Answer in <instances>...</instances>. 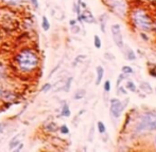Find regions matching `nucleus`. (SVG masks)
<instances>
[{
	"label": "nucleus",
	"instance_id": "obj_1",
	"mask_svg": "<svg viewBox=\"0 0 156 152\" xmlns=\"http://www.w3.org/2000/svg\"><path fill=\"white\" fill-rule=\"evenodd\" d=\"M15 61L21 72L30 73L36 70L39 63V58L35 52L29 49L20 51L15 57Z\"/></svg>",
	"mask_w": 156,
	"mask_h": 152
},
{
	"label": "nucleus",
	"instance_id": "obj_2",
	"mask_svg": "<svg viewBox=\"0 0 156 152\" xmlns=\"http://www.w3.org/2000/svg\"><path fill=\"white\" fill-rule=\"evenodd\" d=\"M136 130L138 132H146V131L156 130V112H146L141 116L139 123L137 124Z\"/></svg>",
	"mask_w": 156,
	"mask_h": 152
},
{
	"label": "nucleus",
	"instance_id": "obj_3",
	"mask_svg": "<svg viewBox=\"0 0 156 152\" xmlns=\"http://www.w3.org/2000/svg\"><path fill=\"white\" fill-rule=\"evenodd\" d=\"M133 21L136 24V27L143 31H149L152 29V22L150 17L146 14V12L142 10H137L132 15Z\"/></svg>",
	"mask_w": 156,
	"mask_h": 152
},
{
	"label": "nucleus",
	"instance_id": "obj_4",
	"mask_svg": "<svg viewBox=\"0 0 156 152\" xmlns=\"http://www.w3.org/2000/svg\"><path fill=\"white\" fill-rule=\"evenodd\" d=\"M106 4L119 16H123L127 12V5L125 0H106Z\"/></svg>",
	"mask_w": 156,
	"mask_h": 152
},
{
	"label": "nucleus",
	"instance_id": "obj_5",
	"mask_svg": "<svg viewBox=\"0 0 156 152\" xmlns=\"http://www.w3.org/2000/svg\"><path fill=\"white\" fill-rule=\"evenodd\" d=\"M125 105H123L119 99L113 98L110 99V114L115 118H119L121 116L122 112L124 110Z\"/></svg>",
	"mask_w": 156,
	"mask_h": 152
},
{
	"label": "nucleus",
	"instance_id": "obj_6",
	"mask_svg": "<svg viewBox=\"0 0 156 152\" xmlns=\"http://www.w3.org/2000/svg\"><path fill=\"white\" fill-rule=\"evenodd\" d=\"M112 35L113 39H114L115 44L118 47V48H122L124 42H123V37H122L121 34V28H120L119 24H114L112 25Z\"/></svg>",
	"mask_w": 156,
	"mask_h": 152
},
{
	"label": "nucleus",
	"instance_id": "obj_7",
	"mask_svg": "<svg viewBox=\"0 0 156 152\" xmlns=\"http://www.w3.org/2000/svg\"><path fill=\"white\" fill-rule=\"evenodd\" d=\"M78 19L80 20V21L86 22V23H93V22L96 21L95 17L91 14V12H90L89 10H86V9L83 11V13H81V14L79 15Z\"/></svg>",
	"mask_w": 156,
	"mask_h": 152
},
{
	"label": "nucleus",
	"instance_id": "obj_8",
	"mask_svg": "<svg viewBox=\"0 0 156 152\" xmlns=\"http://www.w3.org/2000/svg\"><path fill=\"white\" fill-rule=\"evenodd\" d=\"M24 131H22V132L19 133V134L15 135L14 137L11 140L10 145H9V148H10V149H14L16 146H18V144H20V140L24 138Z\"/></svg>",
	"mask_w": 156,
	"mask_h": 152
},
{
	"label": "nucleus",
	"instance_id": "obj_9",
	"mask_svg": "<svg viewBox=\"0 0 156 152\" xmlns=\"http://www.w3.org/2000/svg\"><path fill=\"white\" fill-rule=\"evenodd\" d=\"M97 79H96V86H99L101 84V80L103 78V75H104V69H103L101 65H98L97 69Z\"/></svg>",
	"mask_w": 156,
	"mask_h": 152
},
{
	"label": "nucleus",
	"instance_id": "obj_10",
	"mask_svg": "<svg viewBox=\"0 0 156 152\" xmlns=\"http://www.w3.org/2000/svg\"><path fill=\"white\" fill-rule=\"evenodd\" d=\"M57 129L59 128H57V126H56L55 123H49V124H47V125L45 126V130H46L47 132H50V133L55 132Z\"/></svg>",
	"mask_w": 156,
	"mask_h": 152
},
{
	"label": "nucleus",
	"instance_id": "obj_11",
	"mask_svg": "<svg viewBox=\"0 0 156 152\" xmlns=\"http://www.w3.org/2000/svg\"><path fill=\"white\" fill-rule=\"evenodd\" d=\"M86 95V91L84 89H80L78 90V91L74 93V95H73V98L77 99V100H79V99H82L84 98Z\"/></svg>",
	"mask_w": 156,
	"mask_h": 152
},
{
	"label": "nucleus",
	"instance_id": "obj_12",
	"mask_svg": "<svg viewBox=\"0 0 156 152\" xmlns=\"http://www.w3.org/2000/svg\"><path fill=\"white\" fill-rule=\"evenodd\" d=\"M70 109H69V106L65 103L63 105V108H62V112H61V115L62 116H65V117H69L70 116Z\"/></svg>",
	"mask_w": 156,
	"mask_h": 152
},
{
	"label": "nucleus",
	"instance_id": "obj_13",
	"mask_svg": "<svg viewBox=\"0 0 156 152\" xmlns=\"http://www.w3.org/2000/svg\"><path fill=\"white\" fill-rule=\"evenodd\" d=\"M42 28L44 31H48L50 29V22L48 21V18L46 16H43L42 18Z\"/></svg>",
	"mask_w": 156,
	"mask_h": 152
},
{
	"label": "nucleus",
	"instance_id": "obj_14",
	"mask_svg": "<svg viewBox=\"0 0 156 152\" xmlns=\"http://www.w3.org/2000/svg\"><path fill=\"white\" fill-rule=\"evenodd\" d=\"M140 89L146 92V93H151L152 92L151 86H150L149 84H146V82H141V84H140Z\"/></svg>",
	"mask_w": 156,
	"mask_h": 152
},
{
	"label": "nucleus",
	"instance_id": "obj_15",
	"mask_svg": "<svg viewBox=\"0 0 156 152\" xmlns=\"http://www.w3.org/2000/svg\"><path fill=\"white\" fill-rule=\"evenodd\" d=\"M127 59H129V60H135V59H136V54H135L134 51L131 50V49L127 50Z\"/></svg>",
	"mask_w": 156,
	"mask_h": 152
},
{
	"label": "nucleus",
	"instance_id": "obj_16",
	"mask_svg": "<svg viewBox=\"0 0 156 152\" xmlns=\"http://www.w3.org/2000/svg\"><path fill=\"white\" fill-rule=\"evenodd\" d=\"M97 127H98V131H99V133H101V134L105 133V131H106V128H105V125L102 123V121H98Z\"/></svg>",
	"mask_w": 156,
	"mask_h": 152
},
{
	"label": "nucleus",
	"instance_id": "obj_17",
	"mask_svg": "<svg viewBox=\"0 0 156 152\" xmlns=\"http://www.w3.org/2000/svg\"><path fill=\"white\" fill-rule=\"evenodd\" d=\"M127 89L130 90L131 92H136V90H137L136 84H135L133 81H127Z\"/></svg>",
	"mask_w": 156,
	"mask_h": 152
},
{
	"label": "nucleus",
	"instance_id": "obj_18",
	"mask_svg": "<svg viewBox=\"0 0 156 152\" xmlns=\"http://www.w3.org/2000/svg\"><path fill=\"white\" fill-rule=\"evenodd\" d=\"M1 1H3L9 5H18L21 2V0H1Z\"/></svg>",
	"mask_w": 156,
	"mask_h": 152
},
{
	"label": "nucleus",
	"instance_id": "obj_19",
	"mask_svg": "<svg viewBox=\"0 0 156 152\" xmlns=\"http://www.w3.org/2000/svg\"><path fill=\"white\" fill-rule=\"evenodd\" d=\"M93 44H95V47L97 49H100L101 48V46H102V44H101V39H100V37L98 36V35H95V37H93Z\"/></svg>",
	"mask_w": 156,
	"mask_h": 152
},
{
	"label": "nucleus",
	"instance_id": "obj_20",
	"mask_svg": "<svg viewBox=\"0 0 156 152\" xmlns=\"http://www.w3.org/2000/svg\"><path fill=\"white\" fill-rule=\"evenodd\" d=\"M122 73H124V74H132L133 73V69L129 65H124V67L122 68Z\"/></svg>",
	"mask_w": 156,
	"mask_h": 152
},
{
	"label": "nucleus",
	"instance_id": "obj_21",
	"mask_svg": "<svg viewBox=\"0 0 156 152\" xmlns=\"http://www.w3.org/2000/svg\"><path fill=\"white\" fill-rule=\"evenodd\" d=\"M60 131H61V133H62V134H64V135L69 134V129H68V127H67L66 125L61 126V128H60Z\"/></svg>",
	"mask_w": 156,
	"mask_h": 152
},
{
	"label": "nucleus",
	"instance_id": "obj_22",
	"mask_svg": "<svg viewBox=\"0 0 156 152\" xmlns=\"http://www.w3.org/2000/svg\"><path fill=\"white\" fill-rule=\"evenodd\" d=\"M73 80V77H69L68 79H67V82L66 84H65V91L68 92L69 90H70V86H71V81Z\"/></svg>",
	"mask_w": 156,
	"mask_h": 152
},
{
	"label": "nucleus",
	"instance_id": "obj_23",
	"mask_svg": "<svg viewBox=\"0 0 156 152\" xmlns=\"http://www.w3.org/2000/svg\"><path fill=\"white\" fill-rule=\"evenodd\" d=\"M104 91H105V93H108V92L110 91V80H106V81L104 82Z\"/></svg>",
	"mask_w": 156,
	"mask_h": 152
},
{
	"label": "nucleus",
	"instance_id": "obj_24",
	"mask_svg": "<svg viewBox=\"0 0 156 152\" xmlns=\"http://www.w3.org/2000/svg\"><path fill=\"white\" fill-rule=\"evenodd\" d=\"M50 89H51V84H45L44 86H43V88H42V92L47 93L48 91H50Z\"/></svg>",
	"mask_w": 156,
	"mask_h": 152
},
{
	"label": "nucleus",
	"instance_id": "obj_25",
	"mask_svg": "<svg viewBox=\"0 0 156 152\" xmlns=\"http://www.w3.org/2000/svg\"><path fill=\"white\" fill-rule=\"evenodd\" d=\"M83 58H86V56H85V55H80V56H78V57L76 58V60H74V63H73V65H76L77 63H81V61L83 60Z\"/></svg>",
	"mask_w": 156,
	"mask_h": 152
},
{
	"label": "nucleus",
	"instance_id": "obj_26",
	"mask_svg": "<svg viewBox=\"0 0 156 152\" xmlns=\"http://www.w3.org/2000/svg\"><path fill=\"white\" fill-rule=\"evenodd\" d=\"M125 78V76H124V73H122V74H120L119 75V77H118V80H117V86L118 87H119L120 86V84H121V81L123 79H124Z\"/></svg>",
	"mask_w": 156,
	"mask_h": 152
},
{
	"label": "nucleus",
	"instance_id": "obj_27",
	"mask_svg": "<svg viewBox=\"0 0 156 152\" xmlns=\"http://www.w3.org/2000/svg\"><path fill=\"white\" fill-rule=\"evenodd\" d=\"M71 31L73 32V33H79V31H80V28L77 25V24H74V25H71Z\"/></svg>",
	"mask_w": 156,
	"mask_h": 152
},
{
	"label": "nucleus",
	"instance_id": "obj_28",
	"mask_svg": "<svg viewBox=\"0 0 156 152\" xmlns=\"http://www.w3.org/2000/svg\"><path fill=\"white\" fill-rule=\"evenodd\" d=\"M5 126H7V124H5V123H0V134H1V133L4 131Z\"/></svg>",
	"mask_w": 156,
	"mask_h": 152
},
{
	"label": "nucleus",
	"instance_id": "obj_29",
	"mask_svg": "<svg viewBox=\"0 0 156 152\" xmlns=\"http://www.w3.org/2000/svg\"><path fill=\"white\" fill-rule=\"evenodd\" d=\"M118 91L120 92V94H127V90L124 89V87H119Z\"/></svg>",
	"mask_w": 156,
	"mask_h": 152
},
{
	"label": "nucleus",
	"instance_id": "obj_30",
	"mask_svg": "<svg viewBox=\"0 0 156 152\" xmlns=\"http://www.w3.org/2000/svg\"><path fill=\"white\" fill-rule=\"evenodd\" d=\"M30 1H31L32 4L34 5V7H36V9L38 7V1H37V0H30Z\"/></svg>",
	"mask_w": 156,
	"mask_h": 152
},
{
	"label": "nucleus",
	"instance_id": "obj_31",
	"mask_svg": "<svg viewBox=\"0 0 156 152\" xmlns=\"http://www.w3.org/2000/svg\"><path fill=\"white\" fill-rule=\"evenodd\" d=\"M21 148H22V144H20L19 148H18V147H17V148H16V149H15V150H14V151H15V152H18V151H19V150H20V149H21Z\"/></svg>",
	"mask_w": 156,
	"mask_h": 152
},
{
	"label": "nucleus",
	"instance_id": "obj_32",
	"mask_svg": "<svg viewBox=\"0 0 156 152\" xmlns=\"http://www.w3.org/2000/svg\"><path fill=\"white\" fill-rule=\"evenodd\" d=\"M76 23H77L76 20H70V25H74Z\"/></svg>",
	"mask_w": 156,
	"mask_h": 152
},
{
	"label": "nucleus",
	"instance_id": "obj_33",
	"mask_svg": "<svg viewBox=\"0 0 156 152\" xmlns=\"http://www.w3.org/2000/svg\"><path fill=\"white\" fill-rule=\"evenodd\" d=\"M2 93H3V90L0 88V96H2Z\"/></svg>",
	"mask_w": 156,
	"mask_h": 152
},
{
	"label": "nucleus",
	"instance_id": "obj_34",
	"mask_svg": "<svg viewBox=\"0 0 156 152\" xmlns=\"http://www.w3.org/2000/svg\"><path fill=\"white\" fill-rule=\"evenodd\" d=\"M154 142H155V145H156V135H155V140H154Z\"/></svg>",
	"mask_w": 156,
	"mask_h": 152
},
{
	"label": "nucleus",
	"instance_id": "obj_35",
	"mask_svg": "<svg viewBox=\"0 0 156 152\" xmlns=\"http://www.w3.org/2000/svg\"><path fill=\"white\" fill-rule=\"evenodd\" d=\"M155 27H156V23H155Z\"/></svg>",
	"mask_w": 156,
	"mask_h": 152
}]
</instances>
